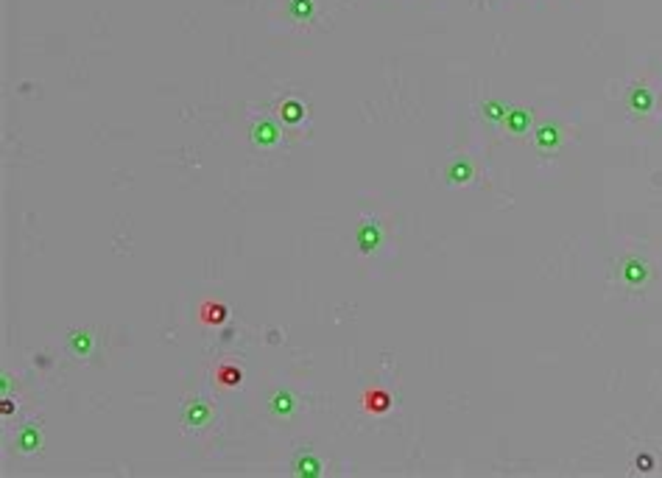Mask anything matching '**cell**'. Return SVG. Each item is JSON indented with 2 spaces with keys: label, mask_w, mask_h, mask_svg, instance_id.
I'll return each instance as SVG.
<instances>
[{
  "label": "cell",
  "mask_w": 662,
  "mask_h": 478,
  "mask_svg": "<svg viewBox=\"0 0 662 478\" xmlns=\"http://www.w3.org/2000/svg\"><path fill=\"white\" fill-rule=\"evenodd\" d=\"M209 417H212V408H209L204 400H190V403H184V408H182V422H184L187 428H204V425L209 422Z\"/></svg>",
  "instance_id": "6da1fadb"
},
{
  "label": "cell",
  "mask_w": 662,
  "mask_h": 478,
  "mask_svg": "<svg viewBox=\"0 0 662 478\" xmlns=\"http://www.w3.org/2000/svg\"><path fill=\"white\" fill-rule=\"evenodd\" d=\"M355 240H358V246H360V252H372V249H377V243H380V232H377V221H369V218H363L360 221V226H358V235H355Z\"/></svg>",
  "instance_id": "7a4b0ae2"
},
{
  "label": "cell",
  "mask_w": 662,
  "mask_h": 478,
  "mask_svg": "<svg viewBox=\"0 0 662 478\" xmlns=\"http://www.w3.org/2000/svg\"><path fill=\"white\" fill-rule=\"evenodd\" d=\"M285 11L293 22H310L316 17V0H288Z\"/></svg>",
  "instance_id": "3957f363"
},
{
  "label": "cell",
  "mask_w": 662,
  "mask_h": 478,
  "mask_svg": "<svg viewBox=\"0 0 662 478\" xmlns=\"http://www.w3.org/2000/svg\"><path fill=\"white\" fill-rule=\"evenodd\" d=\"M293 472H296V475H318V472H321V464H318V458H313L310 453H296V458H293Z\"/></svg>",
  "instance_id": "277c9868"
},
{
  "label": "cell",
  "mask_w": 662,
  "mask_h": 478,
  "mask_svg": "<svg viewBox=\"0 0 662 478\" xmlns=\"http://www.w3.org/2000/svg\"><path fill=\"white\" fill-rule=\"evenodd\" d=\"M89 333H70V338H67V347H70V352L75 355V358H84L87 352H89Z\"/></svg>",
  "instance_id": "5b68a950"
},
{
  "label": "cell",
  "mask_w": 662,
  "mask_h": 478,
  "mask_svg": "<svg viewBox=\"0 0 662 478\" xmlns=\"http://www.w3.org/2000/svg\"><path fill=\"white\" fill-rule=\"evenodd\" d=\"M271 411H274L277 417H288V414L293 411V400H290V394H288V391H277V394L271 397Z\"/></svg>",
  "instance_id": "8992f818"
},
{
  "label": "cell",
  "mask_w": 662,
  "mask_h": 478,
  "mask_svg": "<svg viewBox=\"0 0 662 478\" xmlns=\"http://www.w3.org/2000/svg\"><path fill=\"white\" fill-rule=\"evenodd\" d=\"M39 444V433L34 430V428H25L20 436H17V447L22 450V453H28V450H34Z\"/></svg>",
  "instance_id": "52a82bcc"
},
{
  "label": "cell",
  "mask_w": 662,
  "mask_h": 478,
  "mask_svg": "<svg viewBox=\"0 0 662 478\" xmlns=\"http://www.w3.org/2000/svg\"><path fill=\"white\" fill-rule=\"evenodd\" d=\"M254 140L263 143V145H271V143H277V129H274L271 123H260V126L254 129Z\"/></svg>",
  "instance_id": "ba28073f"
},
{
  "label": "cell",
  "mask_w": 662,
  "mask_h": 478,
  "mask_svg": "<svg viewBox=\"0 0 662 478\" xmlns=\"http://www.w3.org/2000/svg\"><path fill=\"white\" fill-rule=\"evenodd\" d=\"M508 126H511V131H525V126H528V115H525V109H514V112H508Z\"/></svg>",
  "instance_id": "9c48e42d"
},
{
  "label": "cell",
  "mask_w": 662,
  "mask_h": 478,
  "mask_svg": "<svg viewBox=\"0 0 662 478\" xmlns=\"http://www.w3.org/2000/svg\"><path fill=\"white\" fill-rule=\"evenodd\" d=\"M279 115L285 117V120H299L302 117V106L299 103H293V101H288V103H282V109H279Z\"/></svg>",
  "instance_id": "30bf717a"
},
{
  "label": "cell",
  "mask_w": 662,
  "mask_h": 478,
  "mask_svg": "<svg viewBox=\"0 0 662 478\" xmlns=\"http://www.w3.org/2000/svg\"><path fill=\"white\" fill-rule=\"evenodd\" d=\"M556 140H559V137H556V129H547V126H545V129H539V143H542V145H547V143L553 145Z\"/></svg>",
  "instance_id": "8fae6325"
}]
</instances>
